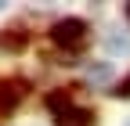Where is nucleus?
Instances as JSON below:
<instances>
[{
    "label": "nucleus",
    "instance_id": "f257e3e1",
    "mask_svg": "<svg viewBox=\"0 0 130 126\" xmlns=\"http://www.w3.org/2000/svg\"><path fill=\"white\" fill-rule=\"evenodd\" d=\"M47 112L54 115L58 126H90L94 122V115L87 112V108L72 104V97L65 90H51V94H47Z\"/></svg>",
    "mask_w": 130,
    "mask_h": 126
},
{
    "label": "nucleus",
    "instance_id": "f03ea898",
    "mask_svg": "<svg viewBox=\"0 0 130 126\" xmlns=\"http://www.w3.org/2000/svg\"><path fill=\"white\" fill-rule=\"evenodd\" d=\"M51 40L58 43V47H83V40H87V22H79V18H61V22H54V29H51Z\"/></svg>",
    "mask_w": 130,
    "mask_h": 126
},
{
    "label": "nucleus",
    "instance_id": "7ed1b4c3",
    "mask_svg": "<svg viewBox=\"0 0 130 126\" xmlns=\"http://www.w3.org/2000/svg\"><path fill=\"white\" fill-rule=\"evenodd\" d=\"M22 97H25V83L22 79H4L0 83V112H11Z\"/></svg>",
    "mask_w": 130,
    "mask_h": 126
},
{
    "label": "nucleus",
    "instance_id": "20e7f679",
    "mask_svg": "<svg viewBox=\"0 0 130 126\" xmlns=\"http://www.w3.org/2000/svg\"><path fill=\"white\" fill-rule=\"evenodd\" d=\"M87 76L101 83V79H108V65H90V69H87Z\"/></svg>",
    "mask_w": 130,
    "mask_h": 126
},
{
    "label": "nucleus",
    "instance_id": "39448f33",
    "mask_svg": "<svg viewBox=\"0 0 130 126\" xmlns=\"http://www.w3.org/2000/svg\"><path fill=\"white\" fill-rule=\"evenodd\" d=\"M108 51H123V54H126V51H130V40H119V36H112V40H108Z\"/></svg>",
    "mask_w": 130,
    "mask_h": 126
},
{
    "label": "nucleus",
    "instance_id": "423d86ee",
    "mask_svg": "<svg viewBox=\"0 0 130 126\" xmlns=\"http://www.w3.org/2000/svg\"><path fill=\"white\" fill-rule=\"evenodd\" d=\"M112 94H116V97H130V76H126V79H119Z\"/></svg>",
    "mask_w": 130,
    "mask_h": 126
},
{
    "label": "nucleus",
    "instance_id": "0eeeda50",
    "mask_svg": "<svg viewBox=\"0 0 130 126\" xmlns=\"http://www.w3.org/2000/svg\"><path fill=\"white\" fill-rule=\"evenodd\" d=\"M126 18H130V4H126Z\"/></svg>",
    "mask_w": 130,
    "mask_h": 126
},
{
    "label": "nucleus",
    "instance_id": "6e6552de",
    "mask_svg": "<svg viewBox=\"0 0 130 126\" xmlns=\"http://www.w3.org/2000/svg\"><path fill=\"white\" fill-rule=\"evenodd\" d=\"M126 126H130V122H126Z\"/></svg>",
    "mask_w": 130,
    "mask_h": 126
}]
</instances>
